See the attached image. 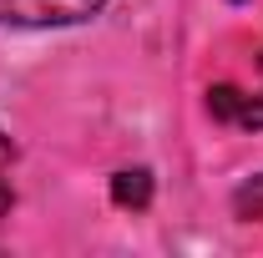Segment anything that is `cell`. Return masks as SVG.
<instances>
[{
  "label": "cell",
  "mask_w": 263,
  "mask_h": 258,
  "mask_svg": "<svg viewBox=\"0 0 263 258\" xmlns=\"http://www.w3.org/2000/svg\"><path fill=\"white\" fill-rule=\"evenodd\" d=\"M106 0H0V26H81Z\"/></svg>",
  "instance_id": "1"
},
{
  "label": "cell",
  "mask_w": 263,
  "mask_h": 258,
  "mask_svg": "<svg viewBox=\"0 0 263 258\" xmlns=\"http://www.w3.org/2000/svg\"><path fill=\"white\" fill-rule=\"evenodd\" d=\"M263 66V56H258ZM208 112L218 117V122H228V127H243V132H258L263 127V91L258 97H248V91H238V86H208Z\"/></svg>",
  "instance_id": "2"
},
{
  "label": "cell",
  "mask_w": 263,
  "mask_h": 258,
  "mask_svg": "<svg viewBox=\"0 0 263 258\" xmlns=\"http://www.w3.org/2000/svg\"><path fill=\"white\" fill-rule=\"evenodd\" d=\"M111 202L117 208H147L152 202V172L147 167H127L111 177Z\"/></svg>",
  "instance_id": "3"
},
{
  "label": "cell",
  "mask_w": 263,
  "mask_h": 258,
  "mask_svg": "<svg viewBox=\"0 0 263 258\" xmlns=\"http://www.w3.org/2000/svg\"><path fill=\"white\" fill-rule=\"evenodd\" d=\"M233 213H238L243 223H263V172L248 177V182L233 193Z\"/></svg>",
  "instance_id": "4"
},
{
  "label": "cell",
  "mask_w": 263,
  "mask_h": 258,
  "mask_svg": "<svg viewBox=\"0 0 263 258\" xmlns=\"http://www.w3.org/2000/svg\"><path fill=\"white\" fill-rule=\"evenodd\" d=\"M10 167H15V142H10V137H0V218H5V213H10V202H15Z\"/></svg>",
  "instance_id": "5"
}]
</instances>
